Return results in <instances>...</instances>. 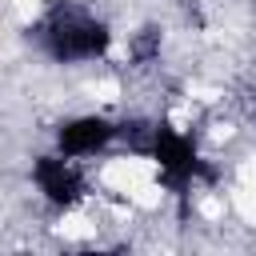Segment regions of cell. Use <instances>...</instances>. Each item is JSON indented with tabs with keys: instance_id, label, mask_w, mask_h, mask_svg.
Masks as SVG:
<instances>
[{
	"instance_id": "1",
	"label": "cell",
	"mask_w": 256,
	"mask_h": 256,
	"mask_svg": "<svg viewBox=\"0 0 256 256\" xmlns=\"http://www.w3.org/2000/svg\"><path fill=\"white\" fill-rule=\"evenodd\" d=\"M108 44H112V32L76 8H64L44 24V48L64 64L68 60H96L108 52Z\"/></svg>"
},
{
	"instance_id": "2",
	"label": "cell",
	"mask_w": 256,
	"mask_h": 256,
	"mask_svg": "<svg viewBox=\"0 0 256 256\" xmlns=\"http://www.w3.org/2000/svg\"><path fill=\"white\" fill-rule=\"evenodd\" d=\"M148 152H152V160H156L164 184H172V188H184L192 176H200V156H196L192 140L180 136V132L168 128V124L152 128V144H148Z\"/></svg>"
},
{
	"instance_id": "3",
	"label": "cell",
	"mask_w": 256,
	"mask_h": 256,
	"mask_svg": "<svg viewBox=\"0 0 256 256\" xmlns=\"http://www.w3.org/2000/svg\"><path fill=\"white\" fill-rule=\"evenodd\" d=\"M32 180H36V188L52 200V204H76L80 200V176H76V168L64 160V152L60 156H36L32 160Z\"/></svg>"
},
{
	"instance_id": "4",
	"label": "cell",
	"mask_w": 256,
	"mask_h": 256,
	"mask_svg": "<svg viewBox=\"0 0 256 256\" xmlns=\"http://www.w3.org/2000/svg\"><path fill=\"white\" fill-rule=\"evenodd\" d=\"M112 136H116V128H112L104 116H76V120L60 124L56 144H60L64 156H92V152H100Z\"/></svg>"
}]
</instances>
